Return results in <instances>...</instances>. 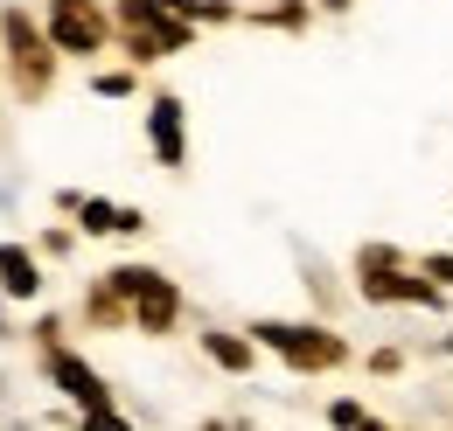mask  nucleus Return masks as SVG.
I'll use <instances>...</instances> for the list:
<instances>
[{
  "instance_id": "f257e3e1",
  "label": "nucleus",
  "mask_w": 453,
  "mask_h": 431,
  "mask_svg": "<svg viewBox=\"0 0 453 431\" xmlns=\"http://www.w3.org/2000/svg\"><path fill=\"white\" fill-rule=\"evenodd\" d=\"M119 28H126V42H133L140 63L188 49V21L174 7H161V0H119Z\"/></svg>"
},
{
  "instance_id": "f03ea898",
  "label": "nucleus",
  "mask_w": 453,
  "mask_h": 431,
  "mask_svg": "<svg viewBox=\"0 0 453 431\" xmlns=\"http://www.w3.org/2000/svg\"><path fill=\"white\" fill-rule=\"evenodd\" d=\"M0 35H7V63H14V91H21V98H42V91H50V77H57V56H50L57 42H50L21 7L0 21Z\"/></svg>"
},
{
  "instance_id": "7ed1b4c3",
  "label": "nucleus",
  "mask_w": 453,
  "mask_h": 431,
  "mask_svg": "<svg viewBox=\"0 0 453 431\" xmlns=\"http://www.w3.org/2000/svg\"><path fill=\"white\" fill-rule=\"evenodd\" d=\"M105 285L133 299V327H140V334H168L174 314H181L174 285L161 278V271H147V265H119V271H105Z\"/></svg>"
},
{
  "instance_id": "20e7f679",
  "label": "nucleus",
  "mask_w": 453,
  "mask_h": 431,
  "mask_svg": "<svg viewBox=\"0 0 453 431\" xmlns=\"http://www.w3.org/2000/svg\"><path fill=\"white\" fill-rule=\"evenodd\" d=\"M273 355H286L293 369H342L349 362V348H342V334H328V327H286V321H258L251 327Z\"/></svg>"
},
{
  "instance_id": "39448f33",
  "label": "nucleus",
  "mask_w": 453,
  "mask_h": 431,
  "mask_svg": "<svg viewBox=\"0 0 453 431\" xmlns=\"http://www.w3.org/2000/svg\"><path fill=\"white\" fill-rule=\"evenodd\" d=\"M356 265H363V299H404V306H433L440 299V285L411 278V271L397 265V251H384V244H370Z\"/></svg>"
},
{
  "instance_id": "423d86ee",
  "label": "nucleus",
  "mask_w": 453,
  "mask_h": 431,
  "mask_svg": "<svg viewBox=\"0 0 453 431\" xmlns=\"http://www.w3.org/2000/svg\"><path fill=\"white\" fill-rule=\"evenodd\" d=\"M50 42L63 56H98L105 42V14L91 0H50Z\"/></svg>"
},
{
  "instance_id": "0eeeda50",
  "label": "nucleus",
  "mask_w": 453,
  "mask_h": 431,
  "mask_svg": "<svg viewBox=\"0 0 453 431\" xmlns=\"http://www.w3.org/2000/svg\"><path fill=\"white\" fill-rule=\"evenodd\" d=\"M50 376H57V389L70 397V404L105 411V382H98V369H91V362H77L70 348H50Z\"/></svg>"
},
{
  "instance_id": "6e6552de",
  "label": "nucleus",
  "mask_w": 453,
  "mask_h": 431,
  "mask_svg": "<svg viewBox=\"0 0 453 431\" xmlns=\"http://www.w3.org/2000/svg\"><path fill=\"white\" fill-rule=\"evenodd\" d=\"M0 292H7V299H35V292H42V265H35V251L0 244Z\"/></svg>"
},
{
  "instance_id": "1a4fd4ad",
  "label": "nucleus",
  "mask_w": 453,
  "mask_h": 431,
  "mask_svg": "<svg viewBox=\"0 0 453 431\" xmlns=\"http://www.w3.org/2000/svg\"><path fill=\"white\" fill-rule=\"evenodd\" d=\"M154 154L161 167H181V105L174 98H154Z\"/></svg>"
},
{
  "instance_id": "9d476101",
  "label": "nucleus",
  "mask_w": 453,
  "mask_h": 431,
  "mask_svg": "<svg viewBox=\"0 0 453 431\" xmlns=\"http://www.w3.org/2000/svg\"><path fill=\"white\" fill-rule=\"evenodd\" d=\"M203 355H210L217 369H230V376L251 369V341H237V334H203Z\"/></svg>"
},
{
  "instance_id": "9b49d317",
  "label": "nucleus",
  "mask_w": 453,
  "mask_h": 431,
  "mask_svg": "<svg viewBox=\"0 0 453 431\" xmlns=\"http://www.w3.org/2000/svg\"><path fill=\"white\" fill-rule=\"evenodd\" d=\"M84 209V230L105 237V230H140V209H112V202H77Z\"/></svg>"
},
{
  "instance_id": "f8f14e48",
  "label": "nucleus",
  "mask_w": 453,
  "mask_h": 431,
  "mask_svg": "<svg viewBox=\"0 0 453 431\" xmlns=\"http://www.w3.org/2000/svg\"><path fill=\"white\" fill-rule=\"evenodd\" d=\"M161 7H174L181 21H196V14H203V21H230V7H224V0H161Z\"/></svg>"
},
{
  "instance_id": "ddd939ff",
  "label": "nucleus",
  "mask_w": 453,
  "mask_h": 431,
  "mask_svg": "<svg viewBox=\"0 0 453 431\" xmlns=\"http://www.w3.org/2000/svg\"><path fill=\"white\" fill-rule=\"evenodd\" d=\"M84 431H133L119 411H84Z\"/></svg>"
},
{
  "instance_id": "4468645a",
  "label": "nucleus",
  "mask_w": 453,
  "mask_h": 431,
  "mask_svg": "<svg viewBox=\"0 0 453 431\" xmlns=\"http://www.w3.org/2000/svg\"><path fill=\"white\" fill-rule=\"evenodd\" d=\"M126 91H133V77H126V70H105V77H98V98H126Z\"/></svg>"
},
{
  "instance_id": "2eb2a0df",
  "label": "nucleus",
  "mask_w": 453,
  "mask_h": 431,
  "mask_svg": "<svg viewBox=\"0 0 453 431\" xmlns=\"http://www.w3.org/2000/svg\"><path fill=\"white\" fill-rule=\"evenodd\" d=\"M328 418H335V431H356V425H363V404H349V397H342Z\"/></svg>"
},
{
  "instance_id": "dca6fc26",
  "label": "nucleus",
  "mask_w": 453,
  "mask_h": 431,
  "mask_svg": "<svg viewBox=\"0 0 453 431\" xmlns=\"http://www.w3.org/2000/svg\"><path fill=\"white\" fill-rule=\"evenodd\" d=\"M426 278H440V285H453V258H426Z\"/></svg>"
},
{
  "instance_id": "f3484780",
  "label": "nucleus",
  "mask_w": 453,
  "mask_h": 431,
  "mask_svg": "<svg viewBox=\"0 0 453 431\" xmlns=\"http://www.w3.org/2000/svg\"><path fill=\"white\" fill-rule=\"evenodd\" d=\"M203 431H251V425H244V418H210Z\"/></svg>"
},
{
  "instance_id": "a211bd4d",
  "label": "nucleus",
  "mask_w": 453,
  "mask_h": 431,
  "mask_svg": "<svg viewBox=\"0 0 453 431\" xmlns=\"http://www.w3.org/2000/svg\"><path fill=\"white\" fill-rule=\"evenodd\" d=\"M356 431H384V425H377V418H363V425H356Z\"/></svg>"
},
{
  "instance_id": "6ab92c4d",
  "label": "nucleus",
  "mask_w": 453,
  "mask_h": 431,
  "mask_svg": "<svg viewBox=\"0 0 453 431\" xmlns=\"http://www.w3.org/2000/svg\"><path fill=\"white\" fill-rule=\"evenodd\" d=\"M328 7H349V0H328Z\"/></svg>"
}]
</instances>
